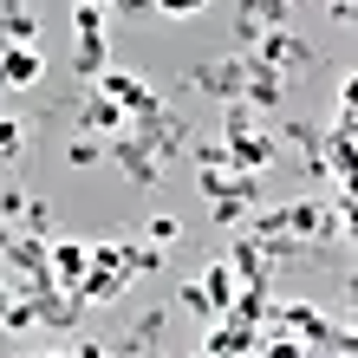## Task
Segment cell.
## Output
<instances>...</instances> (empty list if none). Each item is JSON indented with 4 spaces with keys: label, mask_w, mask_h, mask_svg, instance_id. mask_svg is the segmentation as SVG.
Segmentation results:
<instances>
[{
    "label": "cell",
    "mask_w": 358,
    "mask_h": 358,
    "mask_svg": "<svg viewBox=\"0 0 358 358\" xmlns=\"http://www.w3.org/2000/svg\"><path fill=\"white\" fill-rule=\"evenodd\" d=\"M104 157H111L117 170L131 176V189H157V182H163V170H170V163H163V157H157L137 131H111V137H104Z\"/></svg>",
    "instance_id": "6da1fadb"
},
{
    "label": "cell",
    "mask_w": 358,
    "mask_h": 358,
    "mask_svg": "<svg viewBox=\"0 0 358 358\" xmlns=\"http://www.w3.org/2000/svg\"><path fill=\"white\" fill-rule=\"evenodd\" d=\"M248 52H255L261 66L287 72V78H293V72H313V66H320V52H313V46H306V39L293 33V27H267V33H261L255 46H248Z\"/></svg>",
    "instance_id": "7a4b0ae2"
},
{
    "label": "cell",
    "mask_w": 358,
    "mask_h": 358,
    "mask_svg": "<svg viewBox=\"0 0 358 358\" xmlns=\"http://www.w3.org/2000/svg\"><path fill=\"white\" fill-rule=\"evenodd\" d=\"M189 85L208 92V98H241V85H248V52H228V59H202V66H189Z\"/></svg>",
    "instance_id": "3957f363"
},
{
    "label": "cell",
    "mask_w": 358,
    "mask_h": 358,
    "mask_svg": "<svg viewBox=\"0 0 358 358\" xmlns=\"http://www.w3.org/2000/svg\"><path fill=\"white\" fill-rule=\"evenodd\" d=\"M92 85H98L104 98H111V104H124V117H137V111H150V104L163 98V92L150 85V78H137V72H124V66H104V72L92 78Z\"/></svg>",
    "instance_id": "277c9868"
},
{
    "label": "cell",
    "mask_w": 358,
    "mask_h": 358,
    "mask_svg": "<svg viewBox=\"0 0 358 358\" xmlns=\"http://www.w3.org/2000/svg\"><path fill=\"white\" fill-rule=\"evenodd\" d=\"M267 27H293V0H241V13H235V52H248Z\"/></svg>",
    "instance_id": "5b68a950"
},
{
    "label": "cell",
    "mask_w": 358,
    "mask_h": 358,
    "mask_svg": "<svg viewBox=\"0 0 358 358\" xmlns=\"http://www.w3.org/2000/svg\"><path fill=\"white\" fill-rule=\"evenodd\" d=\"M222 143H228V163H235V170L267 176L273 163H280V137H273L267 124H255V131H241V137H222Z\"/></svg>",
    "instance_id": "8992f818"
},
{
    "label": "cell",
    "mask_w": 358,
    "mask_h": 358,
    "mask_svg": "<svg viewBox=\"0 0 358 358\" xmlns=\"http://www.w3.org/2000/svg\"><path fill=\"white\" fill-rule=\"evenodd\" d=\"M39 78H46V52L33 46H0V92H33Z\"/></svg>",
    "instance_id": "52a82bcc"
},
{
    "label": "cell",
    "mask_w": 358,
    "mask_h": 358,
    "mask_svg": "<svg viewBox=\"0 0 358 358\" xmlns=\"http://www.w3.org/2000/svg\"><path fill=\"white\" fill-rule=\"evenodd\" d=\"M241 98L255 104L261 117H273V111L287 104V72H273V66H261V59L248 52V85H241Z\"/></svg>",
    "instance_id": "ba28073f"
},
{
    "label": "cell",
    "mask_w": 358,
    "mask_h": 358,
    "mask_svg": "<svg viewBox=\"0 0 358 358\" xmlns=\"http://www.w3.org/2000/svg\"><path fill=\"white\" fill-rule=\"evenodd\" d=\"M124 124H131V117H124V104H111L98 85L78 98V131H85V137H111V131H124Z\"/></svg>",
    "instance_id": "9c48e42d"
},
{
    "label": "cell",
    "mask_w": 358,
    "mask_h": 358,
    "mask_svg": "<svg viewBox=\"0 0 358 358\" xmlns=\"http://www.w3.org/2000/svg\"><path fill=\"white\" fill-rule=\"evenodd\" d=\"M46 267H52V280H59V287H78V280H85V267H92V248H85V241L52 235V241H46Z\"/></svg>",
    "instance_id": "30bf717a"
},
{
    "label": "cell",
    "mask_w": 358,
    "mask_h": 358,
    "mask_svg": "<svg viewBox=\"0 0 358 358\" xmlns=\"http://www.w3.org/2000/svg\"><path fill=\"white\" fill-rule=\"evenodd\" d=\"M124 287H131V273H124V267H85V280H78L72 293L85 306H111V300H124Z\"/></svg>",
    "instance_id": "8fae6325"
},
{
    "label": "cell",
    "mask_w": 358,
    "mask_h": 358,
    "mask_svg": "<svg viewBox=\"0 0 358 358\" xmlns=\"http://www.w3.org/2000/svg\"><path fill=\"white\" fill-rule=\"evenodd\" d=\"M163 339H170V313L150 306L131 332H124V339H111V352H163Z\"/></svg>",
    "instance_id": "7c38bea8"
},
{
    "label": "cell",
    "mask_w": 358,
    "mask_h": 358,
    "mask_svg": "<svg viewBox=\"0 0 358 358\" xmlns=\"http://www.w3.org/2000/svg\"><path fill=\"white\" fill-rule=\"evenodd\" d=\"M104 66H111V33H78V52H72V72H78V78H85V85H92V78H98Z\"/></svg>",
    "instance_id": "4fadbf2b"
},
{
    "label": "cell",
    "mask_w": 358,
    "mask_h": 358,
    "mask_svg": "<svg viewBox=\"0 0 358 358\" xmlns=\"http://www.w3.org/2000/svg\"><path fill=\"white\" fill-rule=\"evenodd\" d=\"M13 228H20V235H33V241H52V235H59L52 208L39 202V196H27V208H20V222H13Z\"/></svg>",
    "instance_id": "5bb4252c"
},
{
    "label": "cell",
    "mask_w": 358,
    "mask_h": 358,
    "mask_svg": "<svg viewBox=\"0 0 358 358\" xmlns=\"http://www.w3.org/2000/svg\"><path fill=\"white\" fill-rule=\"evenodd\" d=\"M0 332H39V313L27 293H7V306H0Z\"/></svg>",
    "instance_id": "9a60e30c"
},
{
    "label": "cell",
    "mask_w": 358,
    "mask_h": 358,
    "mask_svg": "<svg viewBox=\"0 0 358 358\" xmlns=\"http://www.w3.org/2000/svg\"><path fill=\"white\" fill-rule=\"evenodd\" d=\"M104 163V137H72L66 143V170H98Z\"/></svg>",
    "instance_id": "2e32d148"
},
{
    "label": "cell",
    "mask_w": 358,
    "mask_h": 358,
    "mask_svg": "<svg viewBox=\"0 0 358 358\" xmlns=\"http://www.w3.org/2000/svg\"><path fill=\"white\" fill-rule=\"evenodd\" d=\"M20 157H27V124H20V117H0V170L20 163Z\"/></svg>",
    "instance_id": "e0dca14e"
},
{
    "label": "cell",
    "mask_w": 358,
    "mask_h": 358,
    "mask_svg": "<svg viewBox=\"0 0 358 358\" xmlns=\"http://www.w3.org/2000/svg\"><path fill=\"white\" fill-rule=\"evenodd\" d=\"M189 163H196V170H222V163H228V143L222 137H196V143H189ZM228 170H235V163H228Z\"/></svg>",
    "instance_id": "ac0fdd59"
},
{
    "label": "cell",
    "mask_w": 358,
    "mask_h": 358,
    "mask_svg": "<svg viewBox=\"0 0 358 358\" xmlns=\"http://www.w3.org/2000/svg\"><path fill=\"white\" fill-rule=\"evenodd\" d=\"M143 241H157V248H163V255H170V248L182 241V222L170 215V208H163V215H150V222H143Z\"/></svg>",
    "instance_id": "d6986e66"
},
{
    "label": "cell",
    "mask_w": 358,
    "mask_h": 358,
    "mask_svg": "<svg viewBox=\"0 0 358 358\" xmlns=\"http://www.w3.org/2000/svg\"><path fill=\"white\" fill-rule=\"evenodd\" d=\"M208 208H215V222H222V228H241L255 202H248V196H208Z\"/></svg>",
    "instance_id": "ffe728a7"
},
{
    "label": "cell",
    "mask_w": 358,
    "mask_h": 358,
    "mask_svg": "<svg viewBox=\"0 0 358 358\" xmlns=\"http://www.w3.org/2000/svg\"><path fill=\"white\" fill-rule=\"evenodd\" d=\"M150 7L163 20H196V13H208V0H150Z\"/></svg>",
    "instance_id": "44dd1931"
},
{
    "label": "cell",
    "mask_w": 358,
    "mask_h": 358,
    "mask_svg": "<svg viewBox=\"0 0 358 358\" xmlns=\"http://www.w3.org/2000/svg\"><path fill=\"white\" fill-rule=\"evenodd\" d=\"M20 208H27V189H7V182H0V222H20Z\"/></svg>",
    "instance_id": "7402d4cb"
},
{
    "label": "cell",
    "mask_w": 358,
    "mask_h": 358,
    "mask_svg": "<svg viewBox=\"0 0 358 358\" xmlns=\"http://www.w3.org/2000/svg\"><path fill=\"white\" fill-rule=\"evenodd\" d=\"M326 13H332V27L352 33V0H326Z\"/></svg>",
    "instance_id": "603a6c76"
},
{
    "label": "cell",
    "mask_w": 358,
    "mask_h": 358,
    "mask_svg": "<svg viewBox=\"0 0 358 358\" xmlns=\"http://www.w3.org/2000/svg\"><path fill=\"white\" fill-rule=\"evenodd\" d=\"M72 352H78V358H104V352H111V339H78Z\"/></svg>",
    "instance_id": "cb8c5ba5"
},
{
    "label": "cell",
    "mask_w": 358,
    "mask_h": 358,
    "mask_svg": "<svg viewBox=\"0 0 358 358\" xmlns=\"http://www.w3.org/2000/svg\"><path fill=\"white\" fill-rule=\"evenodd\" d=\"M0 241H7V222H0Z\"/></svg>",
    "instance_id": "d4e9b609"
},
{
    "label": "cell",
    "mask_w": 358,
    "mask_h": 358,
    "mask_svg": "<svg viewBox=\"0 0 358 358\" xmlns=\"http://www.w3.org/2000/svg\"><path fill=\"white\" fill-rule=\"evenodd\" d=\"M0 306H7V287H0Z\"/></svg>",
    "instance_id": "484cf974"
}]
</instances>
